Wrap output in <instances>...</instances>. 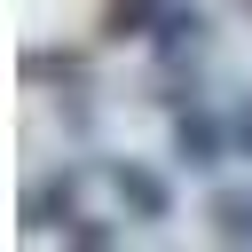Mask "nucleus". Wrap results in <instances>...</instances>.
Masks as SVG:
<instances>
[{"instance_id": "1", "label": "nucleus", "mask_w": 252, "mask_h": 252, "mask_svg": "<svg viewBox=\"0 0 252 252\" xmlns=\"http://www.w3.org/2000/svg\"><path fill=\"white\" fill-rule=\"evenodd\" d=\"M220 150H236V142H228V126L213 110H181L173 118V158L181 165H220Z\"/></svg>"}, {"instance_id": "2", "label": "nucleus", "mask_w": 252, "mask_h": 252, "mask_svg": "<svg viewBox=\"0 0 252 252\" xmlns=\"http://www.w3.org/2000/svg\"><path fill=\"white\" fill-rule=\"evenodd\" d=\"M110 181H118V197H126L134 220H165V213H173V181H165V173H150V165L126 158V165H110Z\"/></svg>"}, {"instance_id": "3", "label": "nucleus", "mask_w": 252, "mask_h": 252, "mask_svg": "<svg viewBox=\"0 0 252 252\" xmlns=\"http://www.w3.org/2000/svg\"><path fill=\"white\" fill-rule=\"evenodd\" d=\"M197 39H205V8H197V0H165V8H158V32H150V47L173 63V55H189Z\"/></svg>"}, {"instance_id": "4", "label": "nucleus", "mask_w": 252, "mask_h": 252, "mask_svg": "<svg viewBox=\"0 0 252 252\" xmlns=\"http://www.w3.org/2000/svg\"><path fill=\"white\" fill-rule=\"evenodd\" d=\"M213 228H220L228 244H252V189H228V197H213Z\"/></svg>"}, {"instance_id": "5", "label": "nucleus", "mask_w": 252, "mask_h": 252, "mask_svg": "<svg viewBox=\"0 0 252 252\" xmlns=\"http://www.w3.org/2000/svg\"><path fill=\"white\" fill-rule=\"evenodd\" d=\"M150 16H158V0H110V16H102V32H110V39H126V32H142Z\"/></svg>"}, {"instance_id": "6", "label": "nucleus", "mask_w": 252, "mask_h": 252, "mask_svg": "<svg viewBox=\"0 0 252 252\" xmlns=\"http://www.w3.org/2000/svg\"><path fill=\"white\" fill-rule=\"evenodd\" d=\"M228 142H236V158H252V94L228 110Z\"/></svg>"}]
</instances>
